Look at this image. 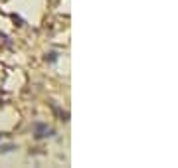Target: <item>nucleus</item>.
Instances as JSON below:
<instances>
[{
    "label": "nucleus",
    "instance_id": "1",
    "mask_svg": "<svg viewBox=\"0 0 178 168\" xmlns=\"http://www.w3.org/2000/svg\"><path fill=\"white\" fill-rule=\"evenodd\" d=\"M34 133H36V138H46V137H52V129H48V125L44 123H38L36 127H34Z\"/></svg>",
    "mask_w": 178,
    "mask_h": 168
},
{
    "label": "nucleus",
    "instance_id": "2",
    "mask_svg": "<svg viewBox=\"0 0 178 168\" xmlns=\"http://www.w3.org/2000/svg\"><path fill=\"white\" fill-rule=\"evenodd\" d=\"M57 60V53H50V61H56Z\"/></svg>",
    "mask_w": 178,
    "mask_h": 168
}]
</instances>
